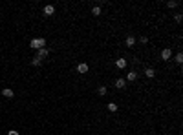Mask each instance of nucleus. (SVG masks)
Instances as JSON below:
<instances>
[{"mask_svg":"<svg viewBox=\"0 0 183 135\" xmlns=\"http://www.w3.org/2000/svg\"><path fill=\"white\" fill-rule=\"evenodd\" d=\"M44 46H46V38H33L29 42V48L31 49H42Z\"/></svg>","mask_w":183,"mask_h":135,"instance_id":"obj_1","label":"nucleus"},{"mask_svg":"<svg viewBox=\"0 0 183 135\" xmlns=\"http://www.w3.org/2000/svg\"><path fill=\"white\" fill-rule=\"evenodd\" d=\"M172 58V49L170 48H165L161 51V60H170Z\"/></svg>","mask_w":183,"mask_h":135,"instance_id":"obj_2","label":"nucleus"},{"mask_svg":"<svg viewBox=\"0 0 183 135\" xmlns=\"http://www.w3.org/2000/svg\"><path fill=\"white\" fill-rule=\"evenodd\" d=\"M113 86H115L117 89H125V88H126V81H125V79H115Z\"/></svg>","mask_w":183,"mask_h":135,"instance_id":"obj_3","label":"nucleus"},{"mask_svg":"<svg viewBox=\"0 0 183 135\" xmlns=\"http://www.w3.org/2000/svg\"><path fill=\"white\" fill-rule=\"evenodd\" d=\"M53 13H55V6H51V4L44 6V15H46V17H51Z\"/></svg>","mask_w":183,"mask_h":135,"instance_id":"obj_4","label":"nucleus"},{"mask_svg":"<svg viewBox=\"0 0 183 135\" xmlns=\"http://www.w3.org/2000/svg\"><path fill=\"white\" fill-rule=\"evenodd\" d=\"M48 55H49V51H48L46 48H42V49H37V58H41V60H42V58H46Z\"/></svg>","mask_w":183,"mask_h":135,"instance_id":"obj_5","label":"nucleus"},{"mask_svg":"<svg viewBox=\"0 0 183 135\" xmlns=\"http://www.w3.org/2000/svg\"><path fill=\"white\" fill-rule=\"evenodd\" d=\"M88 69H90V68H88V64H86V62L77 64V71H79V73H88Z\"/></svg>","mask_w":183,"mask_h":135,"instance_id":"obj_6","label":"nucleus"},{"mask_svg":"<svg viewBox=\"0 0 183 135\" xmlns=\"http://www.w3.org/2000/svg\"><path fill=\"white\" fill-rule=\"evenodd\" d=\"M136 79H137V71H128V73H126V79H125V81H126V82H134Z\"/></svg>","mask_w":183,"mask_h":135,"instance_id":"obj_7","label":"nucleus"},{"mask_svg":"<svg viewBox=\"0 0 183 135\" xmlns=\"http://www.w3.org/2000/svg\"><path fill=\"white\" fill-rule=\"evenodd\" d=\"M126 64H128V62H126V58H123V57L115 60V66L119 68V69H125V68H126Z\"/></svg>","mask_w":183,"mask_h":135,"instance_id":"obj_8","label":"nucleus"},{"mask_svg":"<svg viewBox=\"0 0 183 135\" xmlns=\"http://www.w3.org/2000/svg\"><path fill=\"white\" fill-rule=\"evenodd\" d=\"M2 95H4V97H7V99H11L13 95H15V91H13L11 88H4L2 89Z\"/></svg>","mask_w":183,"mask_h":135,"instance_id":"obj_9","label":"nucleus"},{"mask_svg":"<svg viewBox=\"0 0 183 135\" xmlns=\"http://www.w3.org/2000/svg\"><path fill=\"white\" fill-rule=\"evenodd\" d=\"M125 44H126L128 48H134V46H136V38H134V37H132V35H130V37H126Z\"/></svg>","mask_w":183,"mask_h":135,"instance_id":"obj_10","label":"nucleus"},{"mask_svg":"<svg viewBox=\"0 0 183 135\" xmlns=\"http://www.w3.org/2000/svg\"><path fill=\"white\" fill-rule=\"evenodd\" d=\"M145 75H147L148 79H154V77H156V69H154V68H147V69H145Z\"/></svg>","mask_w":183,"mask_h":135,"instance_id":"obj_11","label":"nucleus"},{"mask_svg":"<svg viewBox=\"0 0 183 135\" xmlns=\"http://www.w3.org/2000/svg\"><path fill=\"white\" fill-rule=\"evenodd\" d=\"M106 108H108V111H112V113H115V111H117V108H119V106H117V104H115V102H108V106H106Z\"/></svg>","mask_w":183,"mask_h":135,"instance_id":"obj_12","label":"nucleus"},{"mask_svg":"<svg viewBox=\"0 0 183 135\" xmlns=\"http://www.w3.org/2000/svg\"><path fill=\"white\" fill-rule=\"evenodd\" d=\"M106 91H108V89H106V86H99V88H97L99 97H105V95H106Z\"/></svg>","mask_w":183,"mask_h":135,"instance_id":"obj_13","label":"nucleus"},{"mask_svg":"<svg viewBox=\"0 0 183 135\" xmlns=\"http://www.w3.org/2000/svg\"><path fill=\"white\" fill-rule=\"evenodd\" d=\"M92 15H93V17H99V15H101V7H99V6H93V7H92Z\"/></svg>","mask_w":183,"mask_h":135,"instance_id":"obj_14","label":"nucleus"},{"mask_svg":"<svg viewBox=\"0 0 183 135\" xmlns=\"http://www.w3.org/2000/svg\"><path fill=\"white\" fill-rule=\"evenodd\" d=\"M174 62H176V64H181V62H183V55H181V53H178L176 57H174Z\"/></svg>","mask_w":183,"mask_h":135,"instance_id":"obj_15","label":"nucleus"},{"mask_svg":"<svg viewBox=\"0 0 183 135\" xmlns=\"http://www.w3.org/2000/svg\"><path fill=\"white\" fill-rule=\"evenodd\" d=\"M41 62H42V60H41V58H37V57L31 60V64H33V66H41Z\"/></svg>","mask_w":183,"mask_h":135,"instance_id":"obj_16","label":"nucleus"},{"mask_svg":"<svg viewBox=\"0 0 183 135\" xmlns=\"http://www.w3.org/2000/svg\"><path fill=\"white\" fill-rule=\"evenodd\" d=\"M176 6H178L176 0H172V2H167V7H176Z\"/></svg>","mask_w":183,"mask_h":135,"instance_id":"obj_17","label":"nucleus"},{"mask_svg":"<svg viewBox=\"0 0 183 135\" xmlns=\"http://www.w3.org/2000/svg\"><path fill=\"white\" fill-rule=\"evenodd\" d=\"M174 18H176V22H178V24H180V22L183 20V17H181V13H178V15H176V17H174Z\"/></svg>","mask_w":183,"mask_h":135,"instance_id":"obj_18","label":"nucleus"},{"mask_svg":"<svg viewBox=\"0 0 183 135\" xmlns=\"http://www.w3.org/2000/svg\"><path fill=\"white\" fill-rule=\"evenodd\" d=\"M7 135H20L18 132H15V130H11V132H7Z\"/></svg>","mask_w":183,"mask_h":135,"instance_id":"obj_19","label":"nucleus"}]
</instances>
